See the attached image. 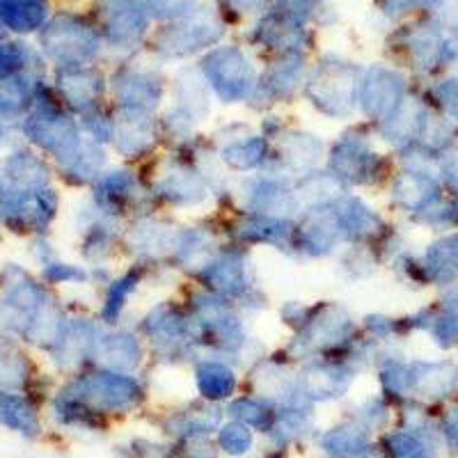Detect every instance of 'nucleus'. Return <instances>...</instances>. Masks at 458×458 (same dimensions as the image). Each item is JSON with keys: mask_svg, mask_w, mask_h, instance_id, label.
Masks as SVG:
<instances>
[{"mask_svg": "<svg viewBox=\"0 0 458 458\" xmlns=\"http://www.w3.org/2000/svg\"><path fill=\"white\" fill-rule=\"evenodd\" d=\"M362 447H365V436L360 431H353V428H337L326 437V449H330L337 456H351Z\"/></svg>", "mask_w": 458, "mask_h": 458, "instance_id": "26", "label": "nucleus"}, {"mask_svg": "<svg viewBox=\"0 0 458 458\" xmlns=\"http://www.w3.org/2000/svg\"><path fill=\"white\" fill-rule=\"evenodd\" d=\"M114 88H117V97H120L122 106L138 110L154 108L163 92L161 83L151 79V76H145V73L122 76V79H117Z\"/></svg>", "mask_w": 458, "mask_h": 458, "instance_id": "14", "label": "nucleus"}, {"mask_svg": "<svg viewBox=\"0 0 458 458\" xmlns=\"http://www.w3.org/2000/svg\"><path fill=\"white\" fill-rule=\"evenodd\" d=\"M424 276L433 282H449L458 276V234L436 241L424 255Z\"/></svg>", "mask_w": 458, "mask_h": 458, "instance_id": "13", "label": "nucleus"}, {"mask_svg": "<svg viewBox=\"0 0 458 458\" xmlns=\"http://www.w3.org/2000/svg\"><path fill=\"white\" fill-rule=\"evenodd\" d=\"M360 88H362V94H360L362 108H365L367 117L376 122H386L399 108L403 101V92H406L401 76L386 67L369 69Z\"/></svg>", "mask_w": 458, "mask_h": 458, "instance_id": "4", "label": "nucleus"}, {"mask_svg": "<svg viewBox=\"0 0 458 458\" xmlns=\"http://www.w3.org/2000/svg\"><path fill=\"white\" fill-rule=\"evenodd\" d=\"M266 154V140L264 138H248V140H239L234 145H229L223 149V161L227 163L232 170H250L264 161Z\"/></svg>", "mask_w": 458, "mask_h": 458, "instance_id": "21", "label": "nucleus"}, {"mask_svg": "<svg viewBox=\"0 0 458 458\" xmlns=\"http://www.w3.org/2000/svg\"><path fill=\"white\" fill-rule=\"evenodd\" d=\"M318 7V0H280V14L289 21L302 23Z\"/></svg>", "mask_w": 458, "mask_h": 458, "instance_id": "31", "label": "nucleus"}, {"mask_svg": "<svg viewBox=\"0 0 458 458\" xmlns=\"http://www.w3.org/2000/svg\"><path fill=\"white\" fill-rule=\"evenodd\" d=\"M97 353H99V358H104L110 367H117V369L133 367L138 360L142 358L138 339L133 337V335H126V333L101 339Z\"/></svg>", "mask_w": 458, "mask_h": 458, "instance_id": "18", "label": "nucleus"}, {"mask_svg": "<svg viewBox=\"0 0 458 458\" xmlns=\"http://www.w3.org/2000/svg\"><path fill=\"white\" fill-rule=\"evenodd\" d=\"M298 245L302 250L312 252V255H328L337 245L339 236H344L342 223H339L337 211H328V208H314V214L310 216L305 223L298 227L296 232Z\"/></svg>", "mask_w": 458, "mask_h": 458, "instance_id": "7", "label": "nucleus"}, {"mask_svg": "<svg viewBox=\"0 0 458 458\" xmlns=\"http://www.w3.org/2000/svg\"><path fill=\"white\" fill-rule=\"evenodd\" d=\"M220 443L229 454H243L252 445V436L243 424H229L220 433Z\"/></svg>", "mask_w": 458, "mask_h": 458, "instance_id": "29", "label": "nucleus"}, {"mask_svg": "<svg viewBox=\"0 0 458 458\" xmlns=\"http://www.w3.org/2000/svg\"><path fill=\"white\" fill-rule=\"evenodd\" d=\"M318 154H321V145L312 136H293L289 140V147L284 149V158L293 167L312 165L318 158Z\"/></svg>", "mask_w": 458, "mask_h": 458, "instance_id": "25", "label": "nucleus"}, {"mask_svg": "<svg viewBox=\"0 0 458 458\" xmlns=\"http://www.w3.org/2000/svg\"><path fill=\"white\" fill-rule=\"evenodd\" d=\"M232 412L239 417L241 422L252 424V427L257 428H266L268 427V420H271V412L266 411L259 401H252V399L236 401L234 406H232Z\"/></svg>", "mask_w": 458, "mask_h": 458, "instance_id": "28", "label": "nucleus"}, {"mask_svg": "<svg viewBox=\"0 0 458 458\" xmlns=\"http://www.w3.org/2000/svg\"><path fill=\"white\" fill-rule=\"evenodd\" d=\"M101 23L113 47L129 48L147 32V12L138 0H104Z\"/></svg>", "mask_w": 458, "mask_h": 458, "instance_id": "3", "label": "nucleus"}, {"mask_svg": "<svg viewBox=\"0 0 458 458\" xmlns=\"http://www.w3.org/2000/svg\"><path fill=\"white\" fill-rule=\"evenodd\" d=\"M204 284L223 296H236L245 292V264L239 255H227L211 261L202 273Z\"/></svg>", "mask_w": 458, "mask_h": 458, "instance_id": "12", "label": "nucleus"}, {"mask_svg": "<svg viewBox=\"0 0 458 458\" xmlns=\"http://www.w3.org/2000/svg\"><path fill=\"white\" fill-rule=\"evenodd\" d=\"M344 67H328L321 69L318 79L310 83V94H312L314 106L326 110L330 114H344L346 113V104L353 99V81L346 76L344 79Z\"/></svg>", "mask_w": 458, "mask_h": 458, "instance_id": "9", "label": "nucleus"}, {"mask_svg": "<svg viewBox=\"0 0 458 458\" xmlns=\"http://www.w3.org/2000/svg\"><path fill=\"white\" fill-rule=\"evenodd\" d=\"M161 191L174 204H195L204 198L202 183L193 172L188 170L172 172L170 177H165V182H163Z\"/></svg>", "mask_w": 458, "mask_h": 458, "instance_id": "20", "label": "nucleus"}, {"mask_svg": "<svg viewBox=\"0 0 458 458\" xmlns=\"http://www.w3.org/2000/svg\"><path fill=\"white\" fill-rule=\"evenodd\" d=\"M387 445H390L394 458H427L422 445L417 443L415 437L403 436V433H394V436L387 437Z\"/></svg>", "mask_w": 458, "mask_h": 458, "instance_id": "30", "label": "nucleus"}, {"mask_svg": "<svg viewBox=\"0 0 458 458\" xmlns=\"http://www.w3.org/2000/svg\"><path fill=\"white\" fill-rule=\"evenodd\" d=\"M44 48L64 67H81L99 53V37L72 16H57L44 32Z\"/></svg>", "mask_w": 458, "mask_h": 458, "instance_id": "2", "label": "nucleus"}, {"mask_svg": "<svg viewBox=\"0 0 458 458\" xmlns=\"http://www.w3.org/2000/svg\"><path fill=\"white\" fill-rule=\"evenodd\" d=\"M344 387H346V376H344L339 367L314 365L305 374V390L314 396H333L335 392L344 390Z\"/></svg>", "mask_w": 458, "mask_h": 458, "instance_id": "22", "label": "nucleus"}, {"mask_svg": "<svg viewBox=\"0 0 458 458\" xmlns=\"http://www.w3.org/2000/svg\"><path fill=\"white\" fill-rule=\"evenodd\" d=\"M302 32L301 23L289 21L286 16L282 14H271L266 16L264 21L257 28V39L261 44H266L268 48H286V51H298L301 47Z\"/></svg>", "mask_w": 458, "mask_h": 458, "instance_id": "15", "label": "nucleus"}, {"mask_svg": "<svg viewBox=\"0 0 458 458\" xmlns=\"http://www.w3.org/2000/svg\"><path fill=\"white\" fill-rule=\"evenodd\" d=\"M5 3H10V0H5Z\"/></svg>", "mask_w": 458, "mask_h": 458, "instance_id": "34", "label": "nucleus"}, {"mask_svg": "<svg viewBox=\"0 0 458 458\" xmlns=\"http://www.w3.org/2000/svg\"><path fill=\"white\" fill-rule=\"evenodd\" d=\"M454 376L449 362H412L408 365V387L427 394H443L454 383Z\"/></svg>", "mask_w": 458, "mask_h": 458, "instance_id": "16", "label": "nucleus"}, {"mask_svg": "<svg viewBox=\"0 0 458 458\" xmlns=\"http://www.w3.org/2000/svg\"><path fill=\"white\" fill-rule=\"evenodd\" d=\"M57 88L63 89L64 99L69 104L79 106V108H89V106H94V101L99 99L104 81H101L99 72H94V69L73 67L69 72H63V76L57 79Z\"/></svg>", "mask_w": 458, "mask_h": 458, "instance_id": "11", "label": "nucleus"}, {"mask_svg": "<svg viewBox=\"0 0 458 458\" xmlns=\"http://www.w3.org/2000/svg\"><path fill=\"white\" fill-rule=\"evenodd\" d=\"M79 387L85 399L106 411H126L136 403L138 394H140L136 380L124 374H113V371L88 376L81 380Z\"/></svg>", "mask_w": 458, "mask_h": 458, "instance_id": "5", "label": "nucleus"}, {"mask_svg": "<svg viewBox=\"0 0 458 458\" xmlns=\"http://www.w3.org/2000/svg\"><path fill=\"white\" fill-rule=\"evenodd\" d=\"M138 273H126L124 277H120V280H114L113 284H110V292H108V298H106V305H104V318L108 323H113L114 318L120 317V312L124 310L126 305V298L131 296V292L136 289L138 284Z\"/></svg>", "mask_w": 458, "mask_h": 458, "instance_id": "24", "label": "nucleus"}, {"mask_svg": "<svg viewBox=\"0 0 458 458\" xmlns=\"http://www.w3.org/2000/svg\"><path fill=\"white\" fill-rule=\"evenodd\" d=\"M456 376H458V371H456Z\"/></svg>", "mask_w": 458, "mask_h": 458, "instance_id": "35", "label": "nucleus"}, {"mask_svg": "<svg viewBox=\"0 0 458 458\" xmlns=\"http://www.w3.org/2000/svg\"><path fill=\"white\" fill-rule=\"evenodd\" d=\"M149 3V12L163 19H174V16H186L191 0H147Z\"/></svg>", "mask_w": 458, "mask_h": 458, "instance_id": "32", "label": "nucleus"}, {"mask_svg": "<svg viewBox=\"0 0 458 458\" xmlns=\"http://www.w3.org/2000/svg\"><path fill=\"white\" fill-rule=\"evenodd\" d=\"M440 220L443 223H458V198H454V202L445 211H440Z\"/></svg>", "mask_w": 458, "mask_h": 458, "instance_id": "33", "label": "nucleus"}, {"mask_svg": "<svg viewBox=\"0 0 458 458\" xmlns=\"http://www.w3.org/2000/svg\"><path fill=\"white\" fill-rule=\"evenodd\" d=\"M220 26L207 19H198L191 16L186 23H177V26H167L165 30L158 35V51L165 53L167 57L188 55V53L207 48L208 44H214L220 37Z\"/></svg>", "mask_w": 458, "mask_h": 458, "instance_id": "6", "label": "nucleus"}, {"mask_svg": "<svg viewBox=\"0 0 458 458\" xmlns=\"http://www.w3.org/2000/svg\"><path fill=\"white\" fill-rule=\"evenodd\" d=\"M44 16H47V5L42 0H10L0 12L3 23L19 32H30L39 28Z\"/></svg>", "mask_w": 458, "mask_h": 458, "instance_id": "17", "label": "nucleus"}, {"mask_svg": "<svg viewBox=\"0 0 458 458\" xmlns=\"http://www.w3.org/2000/svg\"><path fill=\"white\" fill-rule=\"evenodd\" d=\"M198 387L207 399H223L229 396L236 387V378L232 369L220 362H202L198 369Z\"/></svg>", "mask_w": 458, "mask_h": 458, "instance_id": "19", "label": "nucleus"}, {"mask_svg": "<svg viewBox=\"0 0 458 458\" xmlns=\"http://www.w3.org/2000/svg\"><path fill=\"white\" fill-rule=\"evenodd\" d=\"M302 73V55L298 51H286L282 60H277L264 79L259 81V89H264L271 99H284L296 92Z\"/></svg>", "mask_w": 458, "mask_h": 458, "instance_id": "10", "label": "nucleus"}, {"mask_svg": "<svg viewBox=\"0 0 458 458\" xmlns=\"http://www.w3.org/2000/svg\"><path fill=\"white\" fill-rule=\"evenodd\" d=\"M440 195V188H437L436 179L422 170H408L401 172L399 177L392 183V198L399 204L401 208L406 211H428L433 207V202Z\"/></svg>", "mask_w": 458, "mask_h": 458, "instance_id": "8", "label": "nucleus"}, {"mask_svg": "<svg viewBox=\"0 0 458 458\" xmlns=\"http://www.w3.org/2000/svg\"><path fill=\"white\" fill-rule=\"evenodd\" d=\"M0 412H3V422L12 424L16 428H35V417H32L30 408L23 401L14 399V396H3L0 399Z\"/></svg>", "mask_w": 458, "mask_h": 458, "instance_id": "27", "label": "nucleus"}, {"mask_svg": "<svg viewBox=\"0 0 458 458\" xmlns=\"http://www.w3.org/2000/svg\"><path fill=\"white\" fill-rule=\"evenodd\" d=\"M427 328L431 330L433 339H436L437 346H443V349H452L458 344V308L456 305H449L445 308L443 314H437V317H428Z\"/></svg>", "mask_w": 458, "mask_h": 458, "instance_id": "23", "label": "nucleus"}, {"mask_svg": "<svg viewBox=\"0 0 458 458\" xmlns=\"http://www.w3.org/2000/svg\"><path fill=\"white\" fill-rule=\"evenodd\" d=\"M202 73L227 104L243 101L257 88L255 69L245 53L236 47H220L208 53L202 60Z\"/></svg>", "mask_w": 458, "mask_h": 458, "instance_id": "1", "label": "nucleus"}]
</instances>
